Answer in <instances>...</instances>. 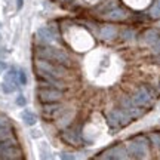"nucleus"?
Segmentation results:
<instances>
[{"label": "nucleus", "mask_w": 160, "mask_h": 160, "mask_svg": "<svg viewBox=\"0 0 160 160\" xmlns=\"http://www.w3.org/2000/svg\"><path fill=\"white\" fill-rule=\"evenodd\" d=\"M36 58H42V59H48L51 62L59 64L62 67H70L71 65V59L70 57L62 52L61 49H57V48H52V46L48 45H42L36 48Z\"/></svg>", "instance_id": "nucleus-1"}, {"label": "nucleus", "mask_w": 160, "mask_h": 160, "mask_svg": "<svg viewBox=\"0 0 160 160\" xmlns=\"http://www.w3.org/2000/svg\"><path fill=\"white\" fill-rule=\"evenodd\" d=\"M131 159H148L150 139L147 135H135L125 144Z\"/></svg>", "instance_id": "nucleus-2"}, {"label": "nucleus", "mask_w": 160, "mask_h": 160, "mask_svg": "<svg viewBox=\"0 0 160 160\" xmlns=\"http://www.w3.org/2000/svg\"><path fill=\"white\" fill-rule=\"evenodd\" d=\"M132 99L133 102L137 104L138 107H142V108H151V105L154 104L156 99V92L154 89L148 85H141L138 86L135 92L132 93Z\"/></svg>", "instance_id": "nucleus-3"}, {"label": "nucleus", "mask_w": 160, "mask_h": 160, "mask_svg": "<svg viewBox=\"0 0 160 160\" xmlns=\"http://www.w3.org/2000/svg\"><path fill=\"white\" fill-rule=\"evenodd\" d=\"M105 119H107L108 126L111 128V129H114V131H117V129H120V128L128 126L132 120H133L131 116L126 113L125 110L120 108V107L119 108H113V110H110V111H107Z\"/></svg>", "instance_id": "nucleus-4"}, {"label": "nucleus", "mask_w": 160, "mask_h": 160, "mask_svg": "<svg viewBox=\"0 0 160 160\" xmlns=\"http://www.w3.org/2000/svg\"><path fill=\"white\" fill-rule=\"evenodd\" d=\"M22 159V151L18 147L13 138L0 141V160H19Z\"/></svg>", "instance_id": "nucleus-5"}, {"label": "nucleus", "mask_w": 160, "mask_h": 160, "mask_svg": "<svg viewBox=\"0 0 160 160\" xmlns=\"http://www.w3.org/2000/svg\"><path fill=\"white\" fill-rule=\"evenodd\" d=\"M93 159L98 160H125V159H131L128 148H126L125 144H114V145H110L105 150H102L98 156H95Z\"/></svg>", "instance_id": "nucleus-6"}, {"label": "nucleus", "mask_w": 160, "mask_h": 160, "mask_svg": "<svg viewBox=\"0 0 160 160\" xmlns=\"http://www.w3.org/2000/svg\"><path fill=\"white\" fill-rule=\"evenodd\" d=\"M34 70L45 71V73L53 76V77H58V79H62L65 76V73H67L65 67L59 65V64L51 62L48 59H42V58H36L34 59Z\"/></svg>", "instance_id": "nucleus-7"}, {"label": "nucleus", "mask_w": 160, "mask_h": 160, "mask_svg": "<svg viewBox=\"0 0 160 160\" xmlns=\"http://www.w3.org/2000/svg\"><path fill=\"white\" fill-rule=\"evenodd\" d=\"M62 92L55 88H49V86H40L37 89V98L42 104H49V102H58L62 99Z\"/></svg>", "instance_id": "nucleus-8"}, {"label": "nucleus", "mask_w": 160, "mask_h": 160, "mask_svg": "<svg viewBox=\"0 0 160 160\" xmlns=\"http://www.w3.org/2000/svg\"><path fill=\"white\" fill-rule=\"evenodd\" d=\"M120 108L125 110L132 119H139V117H142L145 114V108L138 107L137 104L133 102V99L131 97H128V95H123L120 98Z\"/></svg>", "instance_id": "nucleus-9"}, {"label": "nucleus", "mask_w": 160, "mask_h": 160, "mask_svg": "<svg viewBox=\"0 0 160 160\" xmlns=\"http://www.w3.org/2000/svg\"><path fill=\"white\" fill-rule=\"evenodd\" d=\"M64 113V105L59 101L58 102H49V104H43L42 107V114L46 120H53L58 119L59 116Z\"/></svg>", "instance_id": "nucleus-10"}, {"label": "nucleus", "mask_w": 160, "mask_h": 160, "mask_svg": "<svg viewBox=\"0 0 160 160\" xmlns=\"http://www.w3.org/2000/svg\"><path fill=\"white\" fill-rule=\"evenodd\" d=\"M159 37H160L159 30L157 28H148L142 33V37H141V39H142V42L145 43V45H154Z\"/></svg>", "instance_id": "nucleus-11"}, {"label": "nucleus", "mask_w": 160, "mask_h": 160, "mask_svg": "<svg viewBox=\"0 0 160 160\" xmlns=\"http://www.w3.org/2000/svg\"><path fill=\"white\" fill-rule=\"evenodd\" d=\"M126 11L125 9H122V8H119V6H116L114 9H111V11H108L107 13H104V17L107 18V19H110V21H122V19H125L126 18Z\"/></svg>", "instance_id": "nucleus-12"}, {"label": "nucleus", "mask_w": 160, "mask_h": 160, "mask_svg": "<svg viewBox=\"0 0 160 160\" xmlns=\"http://www.w3.org/2000/svg\"><path fill=\"white\" fill-rule=\"evenodd\" d=\"M61 139H64L65 142H68V144H71V145H79V135L76 133L74 131H71V129H64L62 132H61Z\"/></svg>", "instance_id": "nucleus-13"}, {"label": "nucleus", "mask_w": 160, "mask_h": 160, "mask_svg": "<svg viewBox=\"0 0 160 160\" xmlns=\"http://www.w3.org/2000/svg\"><path fill=\"white\" fill-rule=\"evenodd\" d=\"M37 37L42 40L43 45H46V43H52V42L55 40V34H53L49 28H46V27L45 28H39V31H37Z\"/></svg>", "instance_id": "nucleus-14"}, {"label": "nucleus", "mask_w": 160, "mask_h": 160, "mask_svg": "<svg viewBox=\"0 0 160 160\" xmlns=\"http://www.w3.org/2000/svg\"><path fill=\"white\" fill-rule=\"evenodd\" d=\"M99 37L102 40H111V39H114L116 34H117V28H116L114 25H104L102 28H101V33H99Z\"/></svg>", "instance_id": "nucleus-15"}, {"label": "nucleus", "mask_w": 160, "mask_h": 160, "mask_svg": "<svg viewBox=\"0 0 160 160\" xmlns=\"http://www.w3.org/2000/svg\"><path fill=\"white\" fill-rule=\"evenodd\" d=\"M116 6H117V0H105L104 5H99L97 8V12L98 13H101V15H104V13H107L108 11L114 9Z\"/></svg>", "instance_id": "nucleus-16"}, {"label": "nucleus", "mask_w": 160, "mask_h": 160, "mask_svg": "<svg viewBox=\"0 0 160 160\" xmlns=\"http://www.w3.org/2000/svg\"><path fill=\"white\" fill-rule=\"evenodd\" d=\"M147 137H148V139H150V145H153L156 151L160 153V131L150 132Z\"/></svg>", "instance_id": "nucleus-17"}, {"label": "nucleus", "mask_w": 160, "mask_h": 160, "mask_svg": "<svg viewBox=\"0 0 160 160\" xmlns=\"http://www.w3.org/2000/svg\"><path fill=\"white\" fill-rule=\"evenodd\" d=\"M21 117H22L24 123L27 126H33L37 123V116L34 114V113H31L30 110H25V111H22V114H21Z\"/></svg>", "instance_id": "nucleus-18"}, {"label": "nucleus", "mask_w": 160, "mask_h": 160, "mask_svg": "<svg viewBox=\"0 0 160 160\" xmlns=\"http://www.w3.org/2000/svg\"><path fill=\"white\" fill-rule=\"evenodd\" d=\"M148 15H150V18H153V19H160V8L157 3H154V5L150 8Z\"/></svg>", "instance_id": "nucleus-19"}, {"label": "nucleus", "mask_w": 160, "mask_h": 160, "mask_svg": "<svg viewBox=\"0 0 160 160\" xmlns=\"http://www.w3.org/2000/svg\"><path fill=\"white\" fill-rule=\"evenodd\" d=\"M2 89H3V92H6V93H12V92L17 89V85H13L11 82L5 80V82L2 83Z\"/></svg>", "instance_id": "nucleus-20"}, {"label": "nucleus", "mask_w": 160, "mask_h": 160, "mask_svg": "<svg viewBox=\"0 0 160 160\" xmlns=\"http://www.w3.org/2000/svg\"><path fill=\"white\" fill-rule=\"evenodd\" d=\"M8 138H12V131L9 128H2L0 129V141L8 139Z\"/></svg>", "instance_id": "nucleus-21"}, {"label": "nucleus", "mask_w": 160, "mask_h": 160, "mask_svg": "<svg viewBox=\"0 0 160 160\" xmlns=\"http://www.w3.org/2000/svg\"><path fill=\"white\" fill-rule=\"evenodd\" d=\"M18 83L19 85H27V74L24 70H18Z\"/></svg>", "instance_id": "nucleus-22"}, {"label": "nucleus", "mask_w": 160, "mask_h": 160, "mask_svg": "<svg viewBox=\"0 0 160 160\" xmlns=\"http://www.w3.org/2000/svg\"><path fill=\"white\" fill-rule=\"evenodd\" d=\"M133 36H135V31H133V30H131V28H128V30H125V31H123V39H125V40H132V39H133Z\"/></svg>", "instance_id": "nucleus-23"}, {"label": "nucleus", "mask_w": 160, "mask_h": 160, "mask_svg": "<svg viewBox=\"0 0 160 160\" xmlns=\"http://www.w3.org/2000/svg\"><path fill=\"white\" fill-rule=\"evenodd\" d=\"M15 102H17L19 107H25V105H27V99H25L24 95H18L17 99H15Z\"/></svg>", "instance_id": "nucleus-24"}, {"label": "nucleus", "mask_w": 160, "mask_h": 160, "mask_svg": "<svg viewBox=\"0 0 160 160\" xmlns=\"http://www.w3.org/2000/svg\"><path fill=\"white\" fill-rule=\"evenodd\" d=\"M8 126H9V119H8L6 116L0 114V129H2V128H8Z\"/></svg>", "instance_id": "nucleus-25"}, {"label": "nucleus", "mask_w": 160, "mask_h": 160, "mask_svg": "<svg viewBox=\"0 0 160 160\" xmlns=\"http://www.w3.org/2000/svg\"><path fill=\"white\" fill-rule=\"evenodd\" d=\"M153 46H154V48H153V49H154V52H156V53H159V52H160V37L157 39V42H156Z\"/></svg>", "instance_id": "nucleus-26"}, {"label": "nucleus", "mask_w": 160, "mask_h": 160, "mask_svg": "<svg viewBox=\"0 0 160 160\" xmlns=\"http://www.w3.org/2000/svg\"><path fill=\"white\" fill-rule=\"evenodd\" d=\"M8 70V64L3 62V61H0V74L3 73V71H6Z\"/></svg>", "instance_id": "nucleus-27"}, {"label": "nucleus", "mask_w": 160, "mask_h": 160, "mask_svg": "<svg viewBox=\"0 0 160 160\" xmlns=\"http://www.w3.org/2000/svg\"><path fill=\"white\" fill-rule=\"evenodd\" d=\"M24 6V0H17V9L19 11V9H22Z\"/></svg>", "instance_id": "nucleus-28"}, {"label": "nucleus", "mask_w": 160, "mask_h": 160, "mask_svg": "<svg viewBox=\"0 0 160 160\" xmlns=\"http://www.w3.org/2000/svg\"><path fill=\"white\" fill-rule=\"evenodd\" d=\"M61 159H68V160H74V156H70V154H61Z\"/></svg>", "instance_id": "nucleus-29"}, {"label": "nucleus", "mask_w": 160, "mask_h": 160, "mask_svg": "<svg viewBox=\"0 0 160 160\" xmlns=\"http://www.w3.org/2000/svg\"><path fill=\"white\" fill-rule=\"evenodd\" d=\"M156 3H157V5H159V8H160V0H157V2H156Z\"/></svg>", "instance_id": "nucleus-30"}, {"label": "nucleus", "mask_w": 160, "mask_h": 160, "mask_svg": "<svg viewBox=\"0 0 160 160\" xmlns=\"http://www.w3.org/2000/svg\"><path fill=\"white\" fill-rule=\"evenodd\" d=\"M159 55H160V52H159Z\"/></svg>", "instance_id": "nucleus-31"}, {"label": "nucleus", "mask_w": 160, "mask_h": 160, "mask_svg": "<svg viewBox=\"0 0 160 160\" xmlns=\"http://www.w3.org/2000/svg\"><path fill=\"white\" fill-rule=\"evenodd\" d=\"M0 25H2V24H0Z\"/></svg>", "instance_id": "nucleus-32"}]
</instances>
